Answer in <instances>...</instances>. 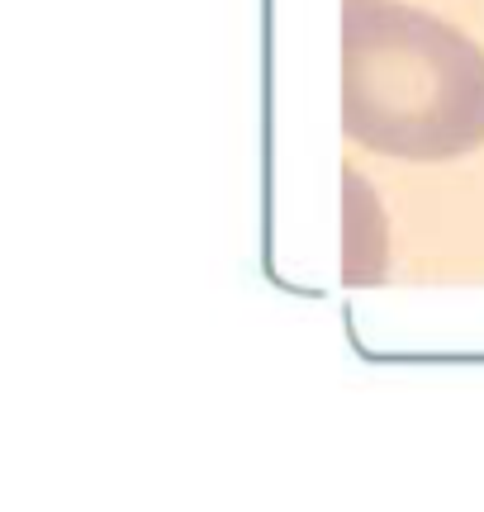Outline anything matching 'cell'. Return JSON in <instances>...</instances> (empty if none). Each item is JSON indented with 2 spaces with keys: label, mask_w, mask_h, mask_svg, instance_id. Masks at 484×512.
Masks as SVG:
<instances>
[{
  "label": "cell",
  "mask_w": 484,
  "mask_h": 512,
  "mask_svg": "<svg viewBox=\"0 0 484 512\" xmlns=\"http://www.w3.org/2000/svg\"><path fill=\"white\" fill-rule=\"evenodd\" d=\"M347 128L390 157H456L484 138V57L442 19L347 0Z\"/></svg>",
  "instance_id": "6da1fadb"
}]
</instances>
